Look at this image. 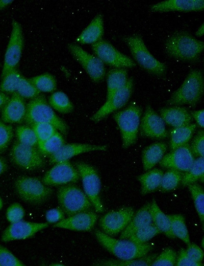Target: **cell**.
Returning a JSON list of instances; mask_svg holds the SVG:
<instances>
[{
  "mask_svg": "<svg viewBox=\"0 0 204 266\" xmlns=\"http://www.w3.org/2000/svg\"><path fill=\"white\" fill-rule=\"evenodd\" d=\"M25 264L6 247L0 245V266H24Z\"/></svg>",
  "mask_w": 204,
  "mask_h": 266,
  "instance_id": "47",
  "label": "cell"
},
{
  "mask_svg": "<svg viewBox=\"0 0 204 266\" xmlns=\"http://www.w3.org/2000/svg\"><path fill=\"white\" fill-rule=\"evenodd\" d=\"M204 33V27L203 24L202 23L201 25L199 27L197 31L195 32V35L197 37H201L203 35Z\"/></svg>",
  "mask_w": 204,
  "mask_h": 266,
  "instance_id": "57",
  "label": "cell"
},
{
  "mask_svg": "<svg viewBox=\"0 0 204 266\" xmlns=\"http://www.w3.org/2000/svg\"><path fill=\"white\" fill-rule=\"evenodd\" d=\"M141 114V108L135 102L113 114L121 132L123 148H128L136 143Z\"/></svg>",
  "mask_w": 204,
  "mask_h": 266,
  "instance_id": "6",
  "label": "cell"
},
{
  "mask_svg": "<svg viewBox=\"0 0 204 266\" xmlns=\"http://www.w3.org/2000/svg\"><path fill=\"white\" fill-rule=\"evenodd\" d=\"M34 130L38 140V143L43 142L53 136L56 128L48 123H36L30 126Z\"/></svg>",
  "mask_w": 204,
  "mask_h": 266,
  "instance_id": "43",
  "label": "cell"
},
{
  "mask_svg": "<svg viewBox=\"0 0 204 266\" xmlns=\"http://www.w3.org/2000/svg\"><path fill=\"white\" fill-rule=\"evenodd\" d=\"M13 127L0 120V153L4 152L13 137Z\"/></svg>",
  "mask_w": 204,
  "mask_h": 266,
  "instance_id": "46",
  "label": "cell"
},
{
  "mask_svg": "<svg viewBox=\"0 0 204 266\" xmlns=\"http://www.w3.org/2000/svg\"><path fill=\"white\" fill-rule=\"evenodd\" d=\"M183 174L182 171L169 169L163 174L158 189L163 193L175 189L181 182Z\"/></svg>",
  "mask_w": 204,
  "mask_h": 266,
  "instance_id": "36",
  "label": "cell"
},
{
  "mask_svg": "<svg viewBox=\"0 0 204 266\" xmlns=\"http://www.w3.org/2000/svg\"><path fill=\"white\" fill-rule=\"evenodd\" d=\"M188 256L193 260L197 262H201L203 258V252L202 250L197 245L191 243L188 245L187 248L185 250Z\"/></svg>",
  "mask_w": 204,
  "mask_h": 266,
  "instance_id": "50",
  "label": "cell"
},
{
  "mask_svg": "<svg viewBox=\"0 0 204 266\" xmlns=\"http://www.w3.org/2000/svg\"><path fill=\"white\" fill-rule=\"evenodd\" d=\"M134 214V210L131 207H124L113 210L100 217L99 226L103 232L114 237L125 228Z\"/></svg>",
  "mask_w": 204,
  "mask_h": 266,
  "instance_id": "14",
  "label": "cell"
},
{
  "mask_svg": "<svg viewBox=\"0 0 204 266\" xmlns=\"http://www.w3.org/2000/svg\"><path fill=\"white\" fill-rule=\"evenodd\" d=\"M57 196L60 208L68 216L88 211L92 206L85 192L71 184L60 187Z\"/></svg>",
  "mask_w": 204,
  "mask_h": 266,
  "instance_id": "8",
  "label": "cell"
},
{
  "mask_svg": "<svg viewBox=\"0 0 204 266\" xmlns=\"http://www.w3.org/2000/svg\"><path fill=\"white\" fill-rule=\"evenodd\" d=\"M176 253L171 248H167L162 253L157 255L151 265L174 266L176 260Z\"/></svg>",
  "mask_w": 204,
  "mask_h": 266,
  "instance_id": "45",
  "label": "cell"
},
{
  "mask_svg": "<svg viewBox=\"0 0 204 266\" xmlns=\"http://www.w3.org/2000/svg\"><path fill=\"white\" fill-rule=\"evenodd\" d=\"M123 41L128 46L135 61L148 73L157 76H164L166 65L157 60L149 51L142 37L139 34L125 36Z\"/></svg>",
  "mask_w": 204,
  "mask_h": 266,
  "instance_id": "5",
  "label": "cell"
},
{
  "mask_svg": "<svg viewBox=\"0 0 204 266\" xmlns=\"http://www.w3.org/2000/svg\"><path fill=\"white\" fill-rule=\"evenodd\" d=\"M161 233L157 227L151 223L136 231L128 239L136 243H144Z\"/></svg>",
  "mask_w": 204,
  "mask_h": 266,
  "instance_id": "41",
  "label": "cell"
},
{
  "mask_svg": "<svg viewBox=\"0 0 204 266\" xmlns=\"http://www.w3.org/2000/svg\"><path fill=\"white\" fill-rule=\"evenodd\" d=\"M203 109L192 111L190 114L197 122V124L201 128H203Z\"/></svg>",
  "mask_w": 204,
  "mask_h": 266,
  "instance_id": "53",
  "label": "cell"
},
{
  "mask_svg": "<svg viewBox=\"0 0 204 266\" xmlns=\"http://www.w3.org/2000/svg\"><path fill=\"white\" fill-rule=\"evenodd\" d=\"M29 80L40 92L50 93L56 90V79L50 74L44 73Z\"/></svg>",
  "mask_w": 204,
  "mask_h": 266,
  "instance_id": "38",
  "label": "cell"
},
{
  "mask_svg": "<svg viewBox=\"0 0 204 266\" xmlns=\"http://www.w3.org/2000/svg\"><path fill=\"white\" fill-rule=\"evenodd\" d=\"M52 108L62 114H68L73 109V105L68 96L62 91L53 93L48 99Z\"/></svg>",
  "mask_w": 204,
  "mask_h": 266,
  "instance_id": "35",
  "label": "cell"
},
{
  "mask_svg": "<svg viewBox=\"0 0 204 266\" xmlns=\"http://www.w3.org/2000/svg\"><path fill=\"white\" fill-rule=\"evenodd\" d=\"M204 180L203 157H198L195 159L188 171L184 173L181 183L183 186H187L197 181L201 183Z\"/></svg>",
  "mask_w": 204,
  "mask_h": 266,
  "instance_id": "33",
  "label": "cell"
},
{
  "mask_svg": "<svg viewBox=\"0 0 204 266\" xmlns=\"http://www.w3.org/2000/svg\"><path fill=\"white\" fill-rule=\"evenodd\" d=\"M45 217L48 224H55L64 218V213L61 208H53L46 211Z\"/></svg>",
  "mask_w": 204,
  "mask_h": 266,
  "instance_id": "52",
  "label": "cell"
},
{
  "mask_svg": "<svg viewBox=\"0 0 204 266\" xmlns=\"http://www.w3.org/2000/svg\"><path fill=\"white\" fill-rule=\"evenodd\" d=\"M8 168L6 160L0 156V175L4 173Z\"/></svg>",
  "mask_w": 204,
  "mask_h": 266,
  "instance_id": "55",
  "label": "cell"
},
{
  "mask_svg": "<svg viewBox=\"0 0 204 266\" xmlns=\"http://www.w3.org/2000/svg\"><path fill=\"white\" fill-rule=\"evenodd\" d=\"M94 233L99 244L119 259L139 258L147 255L153 248L152 244L147 242L136 243L129 239H117L97 229Z\"/></svg>",
  "mask_w": 204,
  "mask_h": 266,
  "instance_id": "2",
  "label": "cell"
},
{
  "mask_svg": "<svg viewBox=\"0 0 204 266\" xmlns=\"http://www.w3.org/2000/svg\"><path fill=\"white\" fill-rule=\"evenodd\" d=\"M203 48V41L196 39L185 31L174 32L165 43V51L169 56L186 61L197 60Z\"/></svg>",
  "mask_w": 204,
  "mask_h": 266,
  "instance_id": "1",
  "label": "cell"
},
{
  "mask_svg": "<svg viewBox=\"0 0 204 266\" xmlns=\"http://www.w3.org/2000/svg\"><path fill=\"white\" fill-rule=\"evenodd\" d=\"M194 160L190 145L187 143L164 156L159 163L164 168L187 172L191 167Z\"/></svg>",
  "mask_w": 204,
  "mask_h": 266,
  "instance_id": "17",
  "label": "cell"
},
{
  "mask_svg": "<svg viewBox=\"0 0 204 266\" xmlns=\"http://www.w3.org/2000/svg\"><path fill=\"white\" fill-rule=\"evenodd\" d=\"M24 121L29 126L40 122L51 124L65 136L68 131L67 124L56 114L43 95H39L28 103Z\"/></svg>",
  "mask_w": 204,
  "mask_h": 266,
  "instance_id": "3",
  "label": "cell"
},
{
  "mask_svg": "<svg viewBox=\"0 0 204 266\" xmlns=\"http://www.w3.org/2000/svg\"><path fill=\"white\" fill-rule=\"evenodd\" d=\"M159 112L164 122L174 128L189 125L193 120L190 113L183 107H164Z\"/></svg>",
  "mask_w": 204,
  "mask_h": 266,
  "instance_id": "25",
  "label": "cell"
},
{
  "mask_svg": "<svg viewBox=\"0 0 204 266\" xmlns=\"http://www.w3.org/2000/svg\"><path fill=\"white\" fill-rule=\"evenodd\" d=\"M48 227L47 223H35L21 220L11 223L3 232L1 240L3 242H9L26 239Z\"/></svg>",
  "mask_w": 204,
  "mask_h": 266,
  "instance_id": "18",
  "label": "cell"
},
{
  "mask_svg": "<svg viewBox=\"0 0 204 266\" xmlns=\"http://www.w3.org/2000/svg\"><path fill=\"white\" fill-rule=\"evenodd\" d=\"M3 206V201L0 197V210L2 208Z\"/></svg>",
  "mask_w": 204,
  "mask_h": 266,
  "instance_id": "58",
  "label": "cell"
},
{
  "mask_svg": "<svg viewBox=\"0 0 204 266\" xmlns=\"http://www.w3.org/2000/svg\"><path fill=\"white\" fill-rule=\"evenodd\" d=\"M151 223L150 203L147 202L134 213L129 224L121 232L119 239H128L136 231Z\"/></svg>",
  "mask_w": 204,
  "mask_h": 266,
  "instance_id": "24",
  "label": "cell"
},
{
  "mask_svg": "<svg viewBox=\"0 0 204 266\" xmlns=\"http://www.w3.org/2000/svg\"><path fill=\"white\" fill-rule=\"evenodd\" d=\"M16 92L23 98L31 99L37 97L40 93L29 79L22 76L19 81Z\"/></svg>",
  "mask_w": 204,
  "mask_h": 266,
  "instance_id": "44",
  "label": "cell"
},
{
  "mask_svg": "<svg viewBox=\"0 0 204 266\" xmlns=\"http://www.w3.org/2000/svg\"><path fill=\"white\" fill-rule=\"evenodd\" d=\"M65 141L62 135L56 132L53 136L45 141L38 143V149L43 156H50L57 152L63 145Z\"/></svg>",
  "mask_w": 204,
  "mask_h": 266,
  "instance_id": "37",
  "label": "cell"
},
{
  "mask_svg": "<svg viewBox=\"0 0 204 266\" xmlns=\"http://www.w3.org/2000/svg\"><path fill=\"white\" fill-rule=\"evenodd\" d=\"M67 47L72 56L93 82L98 83L103 80L106 69L104 63L97 57L88 53L76 44L70 43Z\"/></svg>",
  "mask_w": 204,
  "mask_h": 266,
  "instance_id": "12",
  "label": "cell"
},
{
  "mask_svg": "<svg viewBox=\"0 0 204 266\" xmlns=\"http://www.w3.org/2000/svg\"><path fill=\"white\" fill-rule=\"evenodd\" d=\"M14 187L16 193L23 201L34 205L45 203L53 192L52 188L38 178L29 176H19Z\"/></svg>",
  "mask_w": 204,
  "mask_h": 266,
  "instance_id": "7",
  "label": "cell"
},
{
  "mask_svg": "<svg viewBox=\"0 0 204 266\" xmlns=\"http://www.w3.org/2000/svg\"><path fill=\"white\" fill-rule=\"evenodd\" d=\"M193 200L196 211L202 225L204 221V193L202 187L197 183L187 186Z\"/></svg>",
  "mask_w": 204,
  "mask_h": 266,
  "instance_id": "40",
  "label": "cell"
},
{
  "mask_svg": "<svg viewBox=\"0 0 204 266\" xmlns=\"http://www.w3.org/2000/svg\"><path fill=\"white\" fill-rule=\"evenodd\" d=\"M97 219L96 213L83 211L63 218L55 223L53 227L74 231H89L93 229Z\"/></svg>",
  "mask_w": 204,
  "mask_h": 266,
  "instance_id": "20",
  "label": "cell"
},
{
  "mask_svg": "<svg viewBox=\"0 0 204 266\" xmlns=\"http://www.w3.org/2000/svg\"><path fill=\"white\" fill-rule=\"evenodd\" d=\"M196 127L195 124L174 128L170 132V147L173 150L188 143Z\"/></svg>",
  "mask_w": 204,
  "mask_h": 266,
  "instance_id": "31",
  "label": "cell"
},
{
  "mask_svg": "<svg viewBox=\"0 0 204 266\" xmlns=\"http://www.w3.org/2000/svg\"><path fill=\"white\" fill-rule=\"evenodd\" d=\"M13 1H3L0 0V10H2L7 6H8L9 4L12 3Z\"/></svg>",
  "mask_w": 204,
  "mask_h": 266,
  "instance_id": "56",
  "label": "cell"
},
{
  "mask_svg": "<svg viewBox=\"0 0 204 266\" xmlns=\"http://www.w3.org/2000/svg\"><path fill=\"white\" fill-rule=\"evenodd\" d=\"M203 0H167L150 7L152 12H191L203 11Z\"/></svg>",
  "mask_w": 204,
  "mask_h": 266,
  "instance_id": "23",
  "label": "cell"
},
{
  "mask_svg": "<svg viewBox=\"0 0 204 266\" xmlns=\"http://www.w3.org/2000/svg\"><path fill=\"white\" fill-rule=\"evenodd\" d=\"M104 21L101 14L96 15L76 38L81 44H92L102 39Z\"/></svg>",
  "mask_w": 204,
  "mask_h": 266,
  "instance_id": "26",
  "label": "cell"
},
{
  "mask_svg": "<svg viewBox=\"0 0 204 266\" xmlns=\"http://www.w3.org/2000/svg\"><path fill=\"white\" fill-rule=\"evenodd\" d=\"M24 215V209L18 203H14L10 205L7 208L6 213L7 219L10 223L22 220Z\"/></svg>",
  "mask_w": 204,
  "mask_h": 266,
  "instance_id": "48",
  "label": "cell"
},
{
  "mask_svg": "<svg viewBox=\"0 0 204 266\" xmlns=\"http://www.w3.org/2000/svg\"><path fill=\"white\" fill-rule=\"evenodd\" d=\"M163 174L162 170L155 168L138 176L137 179L141 185V194L145 195L158 189Z\"/></svg>",
  "mask_w": 204,
  "mask_h": 266,
  "instance_id": "29",
  "label": "cell"
},
{
  "mask_svg": "<svg viewBox=\"0 0 204 266\" xmlns=\"http://www.w3.org/2000/svg\"><path fill=\"white\" fill-rule=\"evenodd\" d=\"M107 145H91L88 144L71 143L64 144L55 153L49 157L50 164L68 160L76 155L93 151H106Z\"/></svg>",
  "mask_w": 204,
  "mask_h": 266,
  "instance_id": "22",
  "label": "cell"
},
{
  "mask_svg": "<svg viewBox=\"0 0 204 266\" xmlns=\"http://www.w3.org/2000/svg\"><path fill=\"white\" fill-rule=\"evenodd\" d=\"M150 212L152 222L160 232L169 238H175L176 237L172 231L168 215L165 214L160 209L155 199H152L150 203Z\"/></svg>",
  "mask_w": 204,
  "mask_h": 266,
  "instance_id": "30",
  "label": "cell"
},
{
  "mask_svg": "<svg viewBox=\"0 0 204 266\" xmlns=\"http://www.w3.org/2000/svg\"><path fill=\"white\" fill-rule=\"evenodd\" d=\"M16 136L20 143L32 146L38 144V140L33 128L27 125H20L16 127Z\"/></svg>",
  "mask_w": 204,
  "mask_h": 266,
  "instance_id": "42",
  "label": "cell"
},
{
  "mask_svg": "<svg viewBox=\"0 0 204 266\" xmlns=\"http://www.w3.org/2000/svg\"><path fill=\"white\" fill-rule=\"evenodd\" d=\"M9 156L13 164L27 170L37 169L45 164L43 156L36 146L27 145L17 140L14 143Z\"/></svg>",
  "mask_w": 204,
  "mask_h": 266,
  "instance_id": "10",
  "label": "cell"
},
{
  "mask_svg": "<svg viewBox=\"0 0 204 266\" xmlns=\"http://www.w3.org/2000/svg\"><path fill=\"white\" fill-rule=\"evenodd\" d=\"M139 129L140 134L144 137L162 139L167 136L164 121L150 105L146 107Z\"/></svg>",
  "mask_w": 204,
  "mask_h": 266,
  "instance_id": "19",
  "label": "cell"
},
{
  "mask_svg": "<svg viewBox=\"0 0 204 266\" xmlns=\"http://www.w3.org/2000/svg\"><path fill=\"white\" fill-rule=\"evenodd\" d=\"M175 265L176 266H202L201 262H197L191 259L187 254L185 249H181L176 257Z\"/></svg>",
  "mask_w": 204,
  "mask_h": 266,
  "instance_id": "51",
  "label": "cell"
},
{
  "mask_svg": "<svg viewBox=\"0 0 204 266\" xmlns=\"http://www.w3.org/2000/svg\"><path fill=\"white\" fill-rule=\"evenodd\" d=\"M106 77L107 85L106 100H108L126 84L128 80V71L126 69L114 68L108 72Z\"/></svg>",
  "mask_w": 204,
  "mask_h": 266,
  "instance_id": "28",
  "label": "cell"
},
{
  "mask_svg": "<svg viewBox=\"0 0 204 266\" xmlns=\"http://www.w3.org/2000/svg\"><path fill=\"white\" fill-rule=\"evenodd\" d=\"M157 253L129 260L104 259L94 263L95 265L102 266H150L157 257Z\"/></svg>",
  "mask_w": 204,
  "mask_h": 266,
  "instance_id": "32",
  "label": "cell"
},
{
  "mask_svg": "<svg viewBox=\"0 0 204 266\" xmlns=\"http://www.w3.org/2000/svg\"><path fill=\"white\" fill-rule=\"evenodd\" d=\"M191 150L194 157H203L204 153V131L199 130L193 138L191 145Z\"/></svg>",
  "mask_w": 204,
  "mask_h": 266,
  "instance_id": "49",
  "label": "cell"
},
{
  "mask_svg": "<svg viewBox=\"0 0 204 266\" xmlns=\"http://www.w3.org/2000/svg\"><path fill=\"white\" fill-rule=\"evenodd\" d=\"M75 167L82 180L84 192L96 212H104V207L100 197L101 181L96 169L86 163L80 162Z\"/></svg>",
  "mask_w": 204,
  "mask_h": 266,
  "instance_id": "9",
  "label": "cell"
},
{
  "mask_svg": "<svg viewBox=\"0 0 204 266\" xmlns=\"http://www.w3.org/2000/svg\"><path fill=\"white\" fill-rule=\"evenodd\" d=\"M133 86L134 80L131 77L122 88L106 100V102L91 117L90 119L93 122H98L110 113L124 106L131 96Z\"/></svg>",
  "mask_w": 204,
  "mask_h": 266,
  "instance_id": "16",
  "label": "cell"
},
{
  "mask_svg": "<svg viewBox=\"0 0 204 266\" xmlns=\"http://www.w3.org/2000/svg\"><path fill=\"white\" fill-rule=\"evenodd\" d=\"M91 48L95 56L104 64L115 68H132L136 66L134 60L105 39L91 44Z\"/></svg>",
  "mask_w": 204,
  "mask_h": 266,
  "instance_id": "11",
  "label": "cell"
},
{
  "mask_svg": "<svg viewBox=\"0 0 204 266\" xmlns=\"http://www.w3.org/2000/svg\"><path fill=\"white\" fill-rule=\"evenodd\" d=\"M167 149V144L162 142L154 143L146 147L142 153L143 169L147 171L152 168L163 158Z\"/></svg>",
  "mask_w": 204,
  "mask_h": 266,
  "instance_id": "27",
  "label": "cell"
},
{
  "mask_svg": "<svg viewBox=\"0 0 204 266\" xmlns=\"http://www.w3.org/2000/svg\"><path fill=\"white\" fill-rule=\"evenodd\" d=\"M21 77L22 75L16 69H13L7 72L2 77L1 92L7 94L16 92Z\"/></svg>",
  "mask_w": 204,
  "mask_h": 266,
  "instance_id": "39",
  "label": "cell"
},
{
  "mask_svg": "<svg viewBox=\"0 0 204 266\" xmlns=\"http://www.w3.org/2000/svg\"><path fill=\"white\" fill-rule=\"evenodd\" d=\"M80 178L79 171L69 161L56 163L44 174L42 183L47 186H60L77 182Z\"/></svg>",
  "mask_w": 204,
  "mask_h": 266,
  "instance_id": "15",
  "label": "cell"
},
{
  "mask_svg": "<svg viewBox=\"0 0 204 266\" xmlns=\"http://www.w3.org/2000/svg\"><path fill=\"white\" fill-rule=\"evenodd\" d=\"M203 88L202 72L200 70H193L189 72L180 87L172 93L167 103L194 106L202 97Z\"/></svg>",
  "mask_w": 204,
  "mask_h": 266,
  "instance_id": "4",
  "label": "cell"
},
{
  "mask_svg": "<svg viewBox=\"0 0 204 266\" xmlns=\"http://www.w3.org/2000/svg\"><path fill=\"white\" fill-rule=\"evenodd\" d=\"M9 99L10 97L5 93L0 92V108L3 107Z\"/></svg>",
  "mask_w": 204,
  "mask_h": 266,
  "instance_id": "54",
  "label": "cell"
},
{
  "mask_svg": "<svg viewBox=\"0 0 204 266\" xmlns=\"http://www.w3.org/2000/svg\"><path fill=\"white\" fill-rule=\"evenodd\" d=\"M167 215L169 218L171 230L174 236L180 238L187 245L190 243L189 235L184 216L180 214Z\"/></svg>",
  "mask_w": 204,
  "mask_h": 266,
  "instance_id": "34",
  "label": "cell"
},
{
  "mask_svg": "<svg viewBox=\"0 0 204 266\" xmlns=\"http://www.w3.org/2000/svg\"><path fill=\"white\" fill-rule=\"evenodd\" d=\"M26 110L24 98L14 92L2 108V120L5 123H21L24 120Z\"/></svg>",
  "mask_w": 204,
  "mask_h": 266,
  "instance_id": "21",
  "label": "cell"
},
{
  "mask_svg": "<svg viewBox=\"0 0 204 266\" xmlns=\"http://www.w3.org/2000/svg\"><path fill=\"white\" fill-rule=\"evenodd\" d=\"M24 40L20 24L13 20L12 31L5 54L2 77L18 64L23 48Z\"/></svg>",
  "mask_w": 204,
  "mask_h": 266,
  "instance_id": "13",
  "label": "cell"
}]
</instances>
